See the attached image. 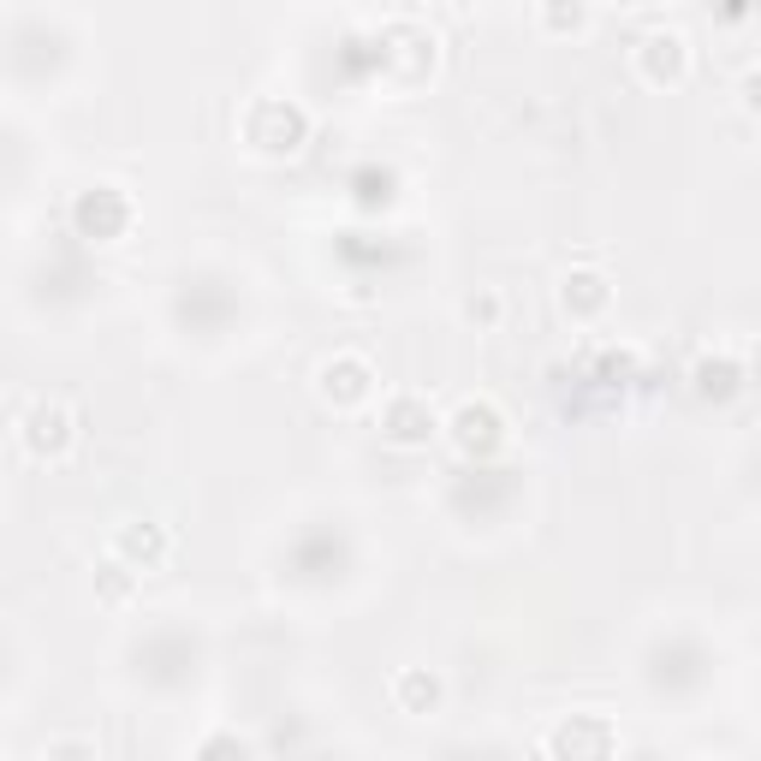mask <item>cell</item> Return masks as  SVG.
<instances>
[{
  "label": "cell",
  "instance_id": "obj_2",
  "mask_svg": "<svg viewBox=\"0 0 761 761\" xmlns=\"http://www.w3.org/2000/svg\"><path fill=\"white\" fill-rule=\"evenodd\" d=\"M66 440V411L60 404H42V411L30 416V447L42 452V447H60Z\"/></svg>",
  "mask_w": 761,
  "mask_h": 761
},
{
  "label": "cell",
  "instance_id": "obj_1",
  "mask_svg": "<svg viewBox=\"0 0 761 761\" xmlns=\"http://www.w3.org/2000/svg\"><path fill=\"white\" fill-rule=\"evenodd\" d=\"M363 380H370V370H363L358 358H346L339 370H334V363L322 370V387H327V399H334V392H339V399H358V392H363Z\"/></svg>",
  "mask_w": 761,
  "mask_h": 761
}]
</instances>
